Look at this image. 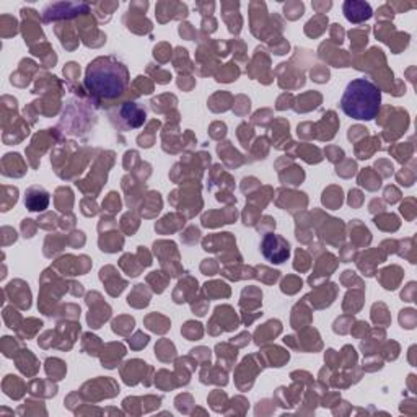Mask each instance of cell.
<instances>
[{
    "instance_id": "cell-1",
    "label": "cell",
    "mask_w": 417,
    "mask_h": 417,
    "mask_svg": "<svg viewBox=\"0 0 417 417\" xmlns=\"http://www.w3.org/2000/svg\"><path fill=\"white\" fill-rule=\"evenodd\" d=\"M85 87L95 97L117 98L127 87V69L115 58H98L88 65Z\"/></svg>"
},
{
    "instance_id": "cell-2",
    "label": "cell",
    "mask_w": 417,
    "mask_h": 417,
    "mask_svg": "<svg viewBox=\"0 0 417 417\" xmlns=\"http://www.w3.org/2000/svg\"><path fill=\"white\" fill-rule=\"evenodd\" d=\"M381 92L367 78H356L344 90L341 110L344 115L357 121L375 120L380 111Z\"/></svg>"
},
{
    "instance_id": "cell-3",
    "label": "cell",
    "mask_w": 417,
    "mask_h": 417,
    "mask_svg": "<svg viewBox=\"0 0 417 417\" xmlns=\"http://www.w3.org/2000/svg\"><path fill=\"white\" fill-rule=\"evenodd\" d=\"M263 255L266 256L270 263L280 264L289 258V243L283 238V236L269 233L264 236L263 240Z\"/></svg>"
},
{
    "instance_id": "cell-4",
    "label": "cell",
    "mask_w": 417,
    "mask_h": 417,
    "mask_svg": "<svg viewBox=\"0 0 417 417\" xmlns=\"http://www.w3.org/2000/svg\"><path fill=\"white\" fill-rule=\"evenodd\" d=\"M344 12H346L347 20L351 21H364L371 16L370 5L362 2H346L344 4Z\"/></svg>"
},
{
    "instance_id": "cell-5",
    "label": "cell",
    "mask_w": 417,
    "mask_h": 417,
    "mask_svg": "<svg viewBox=\"0 0 417 417\" xmlns=\"http://www.w3.org/2000/svg\"><path fill=\"white\" fill-rule=\"evenodd\" d=\"M131 115H132V116H142V115H145V110H139L137 106L132 105V111H131ZM122 116H124V120L127 121V126H129V127H139V124L135 122V121L131 124V121H129V115H127V112L124 111V110H122Z\"/></svg>"
}]
</instances>
